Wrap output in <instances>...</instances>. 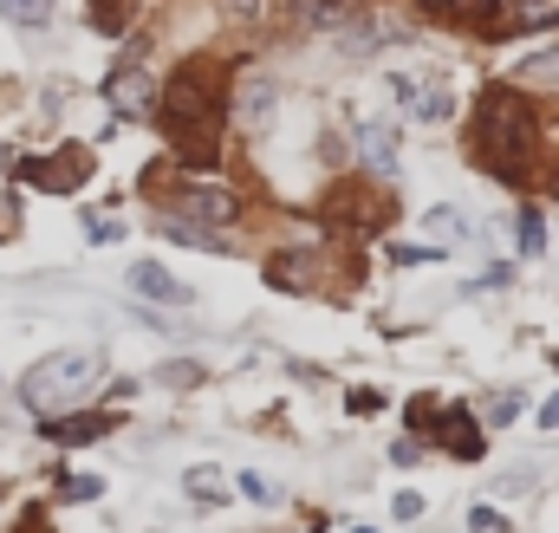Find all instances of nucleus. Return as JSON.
<instances>
[{"label":"nucleus","instance_id":"f257e3e1","mask_svg":"<svg viewBox=\"0 0 559 533\" xmlns=\"http://www.w3.org/2000/svg\"><path fill=\"white\" fill-rule=\"evenodd\" d=\"M156 118H163V131H169V143H176V156H182V163H202V169L215 163V150H222V105H215V92L202 85V72H195V66L169 79V92H163Z\"/></svg>","mask_w":559,"mask_h":533},{"label":"nucleus","instance_id":"f03ea898","mask_svg":"<svg viewBox=\"0 0 559 533\" xmlns=\"http://www.w3.org/2000/svg\"><path fill=\"white\" fill-rule=\"evenodd\" d=\"M475 156L495 169V176H521L527 156H534V118L521 111V98L508 85H495L481 105H475Z\"/></svg>","mask_w":559,"mask_h":533},{"label":"nucleus","instance_id":"7ed1b4c3","mask_svg":"<svg viewBox=\"0 0 559 533\" xmlns=\"http://www.w3.org/2000/svg\"><path fill=\"white\" fill-rule=\"evenodd\" d=\"M98 378H105L98 352H52V358H39V365L20 378V403L39 410V416H66L79 398L98 391Z\"/></svg>","mask_w":559,"mask_h":533},{"label":"nucleus","instance_id":"20e7f679","mask_svg":"<svg viewBox=\"0 0 559 533\" xmlns=\"http://www.w3.org/2000/svg\"><path fill=\"white\" fill-rule=\"evenodd\" d=\"M20 176H26L33 189H46V196H72V189H85L92 156H85L79 143H66L59 156H33V163H20Z\"/></svg>","mask_w":559,"mask_h":533},{"label":"nucleus","instance_id":"39448f33","mask_svg":"<svg viewBox=\"0 0 559 533\" xmlns=\"http://www.w3.org/2000/svg\"><path fill=\"white\" fill-rule=\"evenodd\" d=\"M105 98H111V111H118V118H131V125L156 118V105H163V92L150 85V72H143V66H118V72L105 79Z\"/></svg>","mask_w":559,"mask_h":533},{"label":"nucleus","instance_id":"423d86ee","mask_svg":"<svg viewBox=\"0 0 559 533\" xmlns=\"http://www.w3.org/2000/svg\"><path fill=\"white\" fill-rule=\"evenodd\" d=\"M391 92H397V105H404L417 125H449V111H455L442 85H429V79H411V72H397V79H391Z\"/></svg>","mask_w":559,"mask_h":533},{"label":"nucleus","instance_id":"0eeeda50","mask_svg":"<svg viewBox=\"0 0 559 533\" xmlns=\"http://www.w3.org/2000/svg\"><path fill=\"white\" fill-rule=\"evenodd\" d=\"M131 293H138V299H156V306H189V299H195L189 280H176L169 266H156V261L131 266Z\"/></svg>","mask_w":559,"mask_h":533},{"label":"nucleus","instance_id":"6e6552de","mask_svg":"<svg viewBox=\"0 0 559 533\" xmlns=\"http://www.w3.org/2000/svg\"><path fill=\"white\" fill-rule=\"evenodd\" d=\"M182 215H195V222L215 235V228H228V222H235V196H228V189H215V182H209V189H202V182H189Z\"/></svg>","mask_w":559,"mask_h":533},{"label":"nucleus","instance_id":"1a4fd4ad","mask_svg":"<svg viewBox=\"0 0 559 533\" xmlns=\"http://www.w3.org/2000/svg\"><path fill=\"white\" fill-rule=\"evenodd\" d=\"M352 150L365 169H391L397 163V125H352Z\"/></svg>","mask_w":559,"mask_h":533},{"label":"nucleus","instance_id":"9d476101","mask_svg":"<svg viewBox=\"0 0 559 533\" xmlns=\"http://www.w3.org/2000/svg\"><path fill=\"white\" fill-rule=\"evenodd\" d=\"M274 79H241V92H235V111H241V125L248 131H267L274 125Z\"/></svg>","mask_w":559,"mask_h":533},{"label":"nucleus","instance_id":"9b49d317","mask_svg":"<svg viewBox=\"0 0 559 533\" xmlns=\"http://www.w3.org/2000/svg\"><path fill=\"white\" fill-rule=\"evenodd\" d=\"M436 436H442L455 455H481V423H475L468 410H449V416L436 423Z\"/></svg>","mask_w":559,"mask_h":533},{"label":"nucleus","instance_id":"f8f14e48","mask_svg":"<svg viewBox=\"0 0 559 533\" xmlns=\"http://www.w3.org/2000/svg\"><path fill=\"white\" fill-rule=\"evenodd\" d=\"M111 429H118V416H105V410H98V416H72V423H46L52 442H98V436H111Z\"/></svg>","mask_w":559,"mask_h":533},{"label":"nucleus","instance_id":"ddd939ff","mask_svg":"<svg viewBox=\"0 0 559 533\" xmlns=\"http://www.w3.org/2000/svg\"><path fill=\"white\" fill-rule=\"evenodd\" d=\"M495 7H501V0H423V13H436V20H462V26H488Z\"/></svg>","mask_w":559,"mask_h":533},{"label":"nucleus","instance_id":"4468645a","mask_svg":"<svg viewBox=\"0 0 559 533\" xmlns=\"http://www.w3.org/2000/svg\"><path fill=\"white\" fill-rule=\"evenodd\" d=\"M514 79H521V85H559V46H540L534 59H521Z\"/></svg>","mask_w":559,"mask_h":533},{"label":"nucleus","instance_id":"2eb2a0df","mask_svg":"<svg viewBox=\"0 0 559 533\" xmlns=\"http://www.w3.org/2000/svg\"><path fill=\"white\" fill-rule=\"evenodd\" d=\"M215 475H222V469H189V475H182L189 501H202V508H222V501H228V488H222Z\"/></svg>","mask_w":559,"mask_h":533},{"label":"nucleus","instance_id":"dca6fc26","mask_svg":"<svg viewBox=\"0 0 559 533\" xmlns=\"http://www.w3.org/2000/svg\"><path fill=\"white\" fill-rule=\"evenodd\" d=\"M540 26H559V0H521L514 33H540Z\"/></svg>","mask_w":559,"mask_h":533},{"label":"nucleus","instance_id":"f3484780","mask_svg":"<svg viewBox=\"0 0 559 533\" xmlns=\"http://www.w3.org/2000/svg\"><path fill=\"white\" fill-rule=\"evenodd\" d=\"M46 7H52V0H0V13H7V20H20V26H39V20H46Z\"/></svg>","mask_w":559,"mask_h":533},{"label":"nucleus","instance_id":"a211bd4d","mask_svg":"<svg viewBox=\"0 0 559 533\" xmlns=\"http://www.w3.org/2000/svg\"><path fill=\"white\" fill-rule=\"evenodd\" d=\"M540 248H547V222L527 209V215H521V254H540Z\"/></svg>","mask_w":559,"mask_h":533},{"label":"nucleus","instance_id":"6ab92c4d","mask_svg":"<svg viewBox=\"0 0 559 533\" xmlns=\"http://www.w3.org/2000/svg\"><path fill=\"white\" fill-rule=\"evenodd\" d=\"M98 488H105L98 475H66V482H59V495H66V501H92Z\"/></svg>","mask_w":559,"mask_h":533},{"label":"nucleus","instance_id":"aec40b11","mask_svg":"<svg viewBox=\"0 0 559 533\" xmlns=\"http://www.w3.org/2000/svg\"><path fill=\"white\" fill-rule=\"evenodd\" d=\"M429 228H436L442 241H449V235H468V222H462L455 209H429Z\"/></svg>","mask_w":559,"mask_h":533},{"label":"nucleus","instance_id":"412c9836","mask_svg":"<svg viewBox=\"0 0 559 533\" xmlns=\"http://www.w3.org/2000/svg\"><path fill=\"white\" fill-rule=\"evenodd\" d=\"M235 488H241V495H248V501H261V508H267V501H274V482H267V475H254V469H248V475H241V482H235Z\"/></svg>","mask_w":559,"mask_h":533},{"label":"nucleus","instance_id":"4be33fe9","mask_svg":"<svg viewBox=\"0 0 559 533\" xmlns=\"http://www.w3.org/2000/svg\"><path fill=\"white\" fill-rule=\"evenodd\" d=\"M468 533H508V521H501L495 508H475V514H468Z\"/></svg>","mask_w":559,"mask_h":533},{"label":"nucleus","instance_id":"5701e85b","mask_svg":"<svg viewBox=\"0 0 559 533\" xmlns=\"http://www.w3.org/2000/svg\"><path fill=\"white\" fill-rule=\"evenodd\" d=\"M391 514H397V521H417V514H423V495H417V488H404V495L391 501Z\"/></svg>","mask_w":559,"mask_h":533},{"label":"nucleus","instance_id":"b1692460","mask_svg":"<svg viewBox=\"0 0 559 533\" xmlns=\"http://www.w3.org/2000/svg\"><path fill=\"white\" fill-rule=\"evenodd\" d=\"M521 410V391H501V398H488V416H514Z\"/></svg>","mask_w":559,"mask_h":533},{"label":"nucleus","instance_id":"393cba45","mask_svg":"<svg viewBox=\"0 0 559 533\" xmlns=\"http://www.w3.org/2000/svg\"><path fill=\"white\" fill-rule=\"evenodd\" d=\"M397 261H404V266H423V261H436V248H397Z\"/></svg>","mask_w":559,"mask_h":533},{"label":"nucleus","instance_id":"a878e982","mask_svg":"<svg viewBox=\"0 0 559 533\" xmlns=\"http://www.w3.org/2000/svg\"><path fill=\"white\" fill-rule=\"evenodd\" d=\"M540 429H559V391L547 398V410H540Z\"/></svg>","mask_w":559,"mask_h":533},{"label":"nucleus","instance_id":"bb28decb","mask_svg":"<svg viewBox=\"0 0 559 533\" xmlns=\"http://www.w3.org/2000/svg\"><path fill=\"white\" fill-rule=\"evenodd\" d=\"M13 533H46V521H39V514H26V521H20Z\"/></svg>","mask_w":559,"mask_h":533},{"label":"nucleus","instance_id":"cd10ccee","mask_svg":"<svg viewBox=\"0 0 559 533\" xmlns=\"http://www.w3.org/2000/svg\"><path fill=\"white\" fill-rule=\"evenodd\" d=\"M7 215H13V202H7V196H0V228H7Z\"/></svg>","mask_w":559,"mask_h":533},{"label":"nucleus","instance_id":"c85d7f7f","mask_svg":"<svg viewBox=\"0 0 559 533\" xmlns=\"http://www.w3.org/2000/svg\"><path fill=\"white\" fill-rule=\"evenodd\" d=\"M352 533H371V528H352Z\"/></svg>","mask_w":559,"mask_h":533}]
</instances>
